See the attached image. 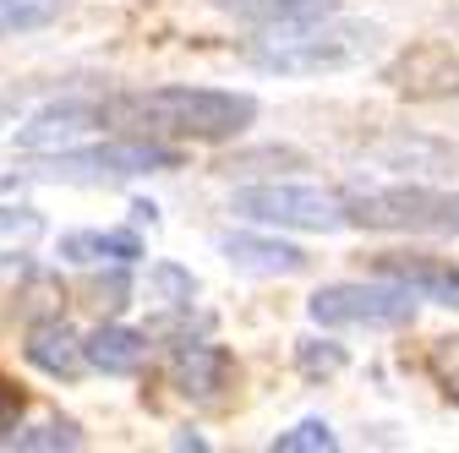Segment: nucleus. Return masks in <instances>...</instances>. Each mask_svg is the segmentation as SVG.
I'll return each mask as SVG.
<instances>
[{
	"label": "nucleus",
	"instance_id": "f257e3e1",
	"mask_svg": "<svg viewBox=\"0 0 459 453\" xmlns=\"http://www.w3.org/2000/svg\"><path fill=\"white\" fill-rule=\"evenodd\" d=\"M388 49V33L361 17H296V22H263L247 44V66L268 77H323V72H356L372 66Z\"/></svg>",
	"mask_w": 459,
	"mask_h": 453
},
{
	"label": "nucleus",
	"instance_id": "f03ea898",
	"mask_svg": "<svg viewBox=\"0 0 459 453\" xmlns=\"http://www.w3.org/2000/svg\"><path fill=\"white\" fill-rule=\"evenodd\" d=\"M109 104V126H121L132 137H181V142H230L257 121V98L252 93H230V88H148L126 98H104Z\"/></svg>",
	"mask_w": 459,
	"mask_h": 453
},
{
	"label": "nucleus",
	"instance_id": "7ed1b4c3",
	"mask_svg": "<svg viewBox=\"0 0 459 453\" xmlns=\"http://www.w3.org/2000/svg\"><path fill=\"white\" fill-rule=\"evenodd\" d=\"M344 224L356 230H394V235H459V192L448 186H351L339 192Z\"/></svg>",
	"mask_w": 459,
	"mask_h": 453
},
{
	"label": "nucleus",
	"instance_id": "20e7f679",
	"mask_svg": "<svg viewBox=\"0 0 459 453\" xmlns=\"http://www.w3.org/2000/svg\"><path fill=\"white\" fill-rule=\"evenodd\" d=\"M159 169H181V148H169L159 137H115L93 148H55L33 175L44 181H137L159 175Z\"/></svg>",
	"mask_w": 459,
	"mask_h": 453
},
{
	"label": "nucleus",
	"instance_id": "39448f33",
	"mask_svg": "<svg viewBox=\"0 0 459 453\" xmlns=\"http://www.w3.org/2000/svg\"><path fill=\"white\" fill-rule=\"evenodd\" d=\"M230 213L247 218V224H263V230H307V235H333V230H344L339 192L296 186V181L241 186L236 197H230Z\"/></svg>",
	"mask_w": 459,
	"mask_h": 453
},
{
	"label": "nucleus",
	"instance_id": "423d86ee",
	"mask_svg": "<svg viewBox=\"0 0 459 453\" xmlns=\"http://www.w3.org/2000/svg\"><path fill=\"white\" fill-rule=\"evenodd\" d=\"M307 317L317 328H411L416 295L394 278H367V285H323L307 301Z\"/></svg>",
	"mask_w": 459,
	"mask_h": 453
},
{
	"label": "nucleus",
	"instance_id": "0eeeda50",
	"mask_svg": "<svg viewBox=\"0 0 459 453\" xmlns=\"http://www.w3.org/2000/svg\"><path fill=\"white\" fill-rule=\"evenodd\" d=\"M104 126H109V104L72 93V98H55V104L33 109L17 126V153H55V148H72L88 132H104Z\"/></svg>",
	"mask_w": 459,
	"mask_h": 453
},
{
	"label": "nucleus",
	"instance_id": "6e6552de",
	"mask_svg": "<svg viewBox=\"0 0 459 453\" xmlns=\"http://www.w3.org/2000/svg\"><path fill=\"white\" fill-rule=\"evenodd\" d=\"M377 278L405 285L416 301H437V306H459V262L448 257H421V252H377L372 257Z\"/></svg>",
	"mask_w": 459,
	"mask_h": 453
},
{
	"label": "nucleus",
	"instance_id": "1a4fd4ad",
	"mask_svg": "<svg viewBox=\"0 0 459 453\" xmlns=\"http://www.w3.org/2000/svg\"><path fill=\"white\" fill-rule=\"evenodd\" d=\"M219 257L236 268V273H252V278H296L312 268V257L290 241H279V235H219Z\"/></svg>",
	"mask_w": 459,
	"mask_h": 453
},
{
	"label": "nucleus",
	"instance_id": "9d476101",
	"mask_svg": "<svg viewBox=\"0 0 459 453\" xmlns=\"http://www.w3.org/2000/svg\"><path fill=\"white\" fill-rule=\"evenodd\" d=\"M230 372H236L230 350L208 345V338H181V345L169 350V377H176V388L186 399H219L230 388Z\"/></svg>",
	"mask_w": 459,
	"mask_h": 453
},
{
	"label": "nucleus",
	"instance_id": "9b49d317",
	"mask_svg": "<svg viewBox=\"0 0 459 453\" xmlns=\"http://www.w3.org/2000/svg\"><path fill=\"white\" fill-rule=\"evenodd\" d=\"M372 158L383 169H416V175H459V148L421 137V132H394L383 142H372Z\"/></svg>",
	"mask_w": 459,
	"mask_h": 453
},
{
	"label": "nucleus",
	"instance_id": "f8f14e48",
	"mask_svg": "<svg viewBox=\"0 0 459 453\" xmlns=\"http://www.w3.org/2000/svg\"><path fill=\"white\" fill-rule=\"evenodd\" d=\"M22 355H28V366H39L44 377H66V382H72V377L82 372V338H77V328H72V322L44 317V322H33V328H28Z\"/></svg>",
	"mask_w": 459,
	"mask_h": 453
},
{
	"label": "nucleus",
	"instance_id": "ddd939ff",
	"mask_svg": "<svg viewBox=\"0 0 459 453\" xmlns=\"http://www.w3.org/2000/svg\"><path fill=\"white\" fill-rule=\"evenodd\" d=\"M143 361H148V333H137V328L104 322L99 333L82 338V366H93L104 377H132V372H143Z\"/></svg>",
	"mask_w": 459,
	"mask_h": 453
},
{
	"label": "nucleus",
	"instance_id": "4468645a",
	"mask_svg": "<svg viewBox=\"0 0 459 453\" xmlns=\"http://www.w3.org/2000/svg\"><path fill=\"white\" fill-rule=\"evenodd\" d=\"M66 262H109V268H132L143 262V235L137 230H72L61 235Z\"/></svg>",
	"mask_w": 459,
	"mask_h": 453
},
{
	"label": "nucleus",
	"instance_id": "2eb2a0df",
	"mask_svg": "<svg viewBox=\"0 0 459 453\" xmlns=\"http://www.w3.org/2000/svg\"><path fill=\"white\" fill-rule=\"evenodd\" d=\"M213 6L236 12L247 22H296V17H323L339 0H213Z\"/></svg>",
	"mask_w": 459,
	"mask_h": 453
},
{
	"label": "nucleus",
	"instance_id": "dca6fc26",
	"mask_svg": "<svg viewBox=\"0 0 459 453\" xmlns=\"http://www.w3.org/2000/svg\"><path fill=\"white\" fill-rule=\"evenodd\" d=\"M61 17V0H0V38L12 33H39Z\"/></svg>",
	"mask_w": 459,
	"mask_h": 453
},
{
	"label": "nucleus",
	"instance_id": "f3484780",
	"mask_svg": "<svg viewBox=\"0 0 459 453\" xmlns=\"http://www.w3.org/2000/svg\"><path fill=\"white\" fill-rule=\"evenodd\" d=\"M296 366H301V377L323 382V377H339L351 366V355H344V345H333V338H296Z\"/></svg>",
	"mask_w": 459,
	"mask_h": 453
},
{
	"label": "nucleus",
	"instance_id": "a211bd4d",
	"mask_svg": "<svg viewBox=\"0 0 459 453\" xmlns=\"http://www.w3.org/2000/svg\"><path fill=\"white\" fill-rule=\"evenodd\" d=\"M273 453H333L339 448V437H333V426L328 421H301V426H290V432H279L273 442H268Z\"/></svg>",
	"mask_w": 459,
	"mask_h": 453
},
{
	"label": "nucleus",
	"instance_id": "6ab92c4d",
	"mask_svg": "<svg viewBox=\"0 0 459 453\" xmlns=\"http://www.w3.org/2000/svg\"><path fill=\"white\" fill-rule=\"evenodd\" d=\"M148 290H153V301H159V306H192L197 278H192L186 268H176V262H159V268L148 273Z\"/></svg>",
	"mask_w": 459,
	"mask_h": 453
},
{
	"label": "nucleus",
	"instance_id": "aec40b11",
	"mask_svg": "<svg viewBox=\"0 0 459 453\" xmlns=\"http://www.w3.org/2000/svg\"><path fill=\"white\" fill-rule=\"evenodd\" d=\"M12 448H22V453L82 448V432H77V421H49V426H33V432H12Z\"/></svg>",
	"mask_w": 459,
	"mask_h": 453
},
{
	"label": "nucleus",
	"instance_id": "412c9836",
	"mask_svg": "<svg viewBox=\"0 0 459 453\" xmlns=\"http://www.w3.org/2000/svg\"><path fill=\"white\" fill-rule=\"evenodd\" d=\"M33 235H44V218H39V208H6L0 202V241H33Z\"/></svg>",
	"mask_w": 459,
	"mask_h": 453
},
{
	"label": "nucleus",
	"instance_id": "4be33fe9",
	"mask_svg": "<svg viewBox=\"0 0 459 453\" xmlns=\"http://www.w3.org/2000/svg\"><path fill=\"white\" fill-rule=\"evenodd\" d=\"M22 410H28V393H22L6 372H0V442H12V432H17Z\"/></svg>",
	"mask_w": 459,
	"mask_h": 453
},
{
	"label": "nucleus",
	"instance_id": "5701e85b",
	"mask_svg": "<svg viewBox=\"0 0 459 453\" xmlns=\"http://www.w3.org/2000/svg\"><path fill=\"white\" fill-rule=\"evenodd\" d=\"M12 186H17V175H6V181H0V192H12Z\"/></svg>",
	"mask_w": 459,
	"mask_h": 453
},
{
	"label": "nucleus",
	"instance_id": "b1692460",
	"mask_svg": "<svg viewBox=\"0 0 459 453\" xmlns=\"http://www.w3.org/2000/svg\"><path fill=\"white\" fill-rule=\"evenodd\" d=\"M0 115H6V104H0Z\"/></svg>",
	"mask_w": 459,
	"mask_h": 453
}]
</instances>
